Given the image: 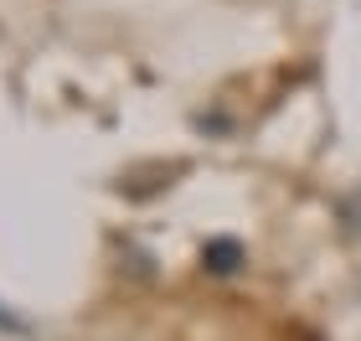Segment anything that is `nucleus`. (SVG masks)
<instances>
[{
	"label": "nucleus",
	"instance_id": "f03ea898",
	"mask_svg": "<svg viewBox=\"0 0 361 341\" xmlns=\"http://www.w3.org/2000/svg\"><path fill=\"white\" fill-rule=\"evenodd\" d=\"M346 222H351V227H361V191H356V197L346 202Z\"/></svg>",
	"mask_w": 361,
	"mask_h": 341
},
{
	"label": "nucleus",
	"instance_id": "f257e3e1",
	"mask_svg": "<svg viewBox=\"0 0 361 341\" xmlns=\"http://www.w3.org/2000/svg\"><path fill=\"white\" fill-rule=\"evenodd\" d=\"M202 264L212 269V274H233L238 264H243V249L233 238H217V243H207V253H202Z\"/></svg>",
	"mask_w": 361,
	"mask_h": 341
}]
</instances>
